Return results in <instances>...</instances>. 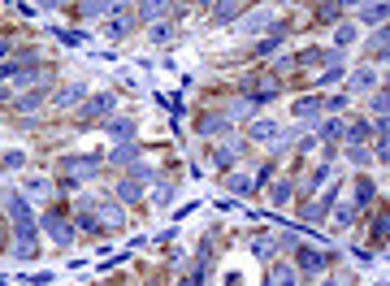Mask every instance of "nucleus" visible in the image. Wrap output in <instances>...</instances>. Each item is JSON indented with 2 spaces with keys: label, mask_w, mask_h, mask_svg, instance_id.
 <instances>
[{
  "label": "nucleus",
  "mask_w": 390,
  "mask_h": 286,
  "mask_svg": "<svg viewBox=\"0 0 390 286\" xmlns=\"http://www.w3.org/2000/svg\"><path fill=\"white\" fill-rule=\"evenodd\" d=\"M0 204H5V217L13 221V252L22 256V260H35L39 256V217H35V208L26 204V195L22 191H5L0 195Z\"/></svg>",
  "instance_id": "nucleus-1"
},
{
  "label": "nucleus",
  "mask_w": 390,
  "mask_h": 286,
  "mask_svg": "<svg viewBox=\"0 0 390 286\" xmlns=\"http://www.w3.org/2000/svg\"><path fill=\"white\" fill-rule=\"evenodd\" d=\"M39 230H44L57 247H74V234H78V226L70 221V213H61V208H48V213L39 217Z\"/></svg>",
  "instance_id": "nucleus-2"
},
{
  "label": "nucleus",
  "mask_w": 390,
  "mask_h": 286,
  "mask_svg": "<svg viewBox=\"0 0 390 286\" xmlns=\"http://www.w3.org/2000/svg\"><path fill=\"white\" fill-rule=\"evenodd\" d=\"M57 165H61V174H65V187H78V182L96 178V169H100L96 156H61Z\"/></svg>",
  "instance_id": "nucleus-3"
},
{
  "label": "nucleus",
  "mask_w": 390,
  "mask_h": 286,
  "mask_svg": "<svg viewBox=\"0 0 390 286\" xmlns=\"http://www.w3.org/2000/svg\"><path fill=\"white\" fill-rule=\"evenodd\" d=\"M113 109H117V96L113 91H96V96H87L83 104H78V117L83 122H104Z\"/></svg>",
  "instance_id": "nucleus-4"
},
{
  "label": "nucleus",
  "mask_w": 390,
  "mask_h": 286,
  "mask_svg": "<svg viewBox=\"0 0 390 286\" xmlns=\"http://www.w3.org/2000/svg\"><path fill=\"white\" fill-rule=\"evenodd\" d=\"M291 265L299 273H325L330 269V252H317V247H291Z\"/></svg>",
  "instance_id": "nucleus-5"
},
{
  "label": "nucleus",
  "mask_w": 390,
  "mask_h": 286,
  "mask_svg": "<svg viewBox=\"0 0 390 286\" xmlns=\"http://www.w3.org/2000/svg\"><path fill=\"white\" fill-rule=\"evenodd\" d=\"M256 282V265H247V260H226V269H221V286H252Z\"/></svg>",
  "instance_id": "nucleus-6"
},
{
  "label": "nucleus",
  "mask_w": 390,
  "mask_h": 286,
  "mask_svg": "<svg viewBox=\"0 0 390 286\" xmlns=\"http://www.w3.org/2000/svg\"><path fill=\"white\" fill-rule=\"evenodd\" d=\"M243 91H247L252 104H265V100H273V96L282 91V83H278V74H265V78H252V83H243Z\"/></svg>",
  "instance_id": "nucleus-7"
},
{
  "label": "nucleus",
  "mask_w": 390,
  "mask_h": 286,
  "mask_svg": "<svg viewBox=\"0 0 390 286\" xmlns=\"http://www.w3.org/2000/svg\"><path fill=\"white\" fill-rule=\"evenodd\" d=\"M247 139H252V143H278V139H282V126L269 122V117H252V122H247Z\"/></svg>",
  "instance_id": "nucleus-8"
},
{
  "label": "nucleus",
  "mask_w": 390,
  "mask_h": 286,
  "mask_svg": "<svg viewBox=\"0 0 390 286\" xmlns=\"http://www.w3.org/2000/svg\"><path fill=\"white\" fill-rule=\"evenodd\" d=\"M260 31H278V22L269 9H252L243 22H239V35H260Z\"/></svg>",
  "instance_id": "nucleus-9"
},
{
  "label": "nucleus",
  "mask_w": 390,
  "mask_h": 286,
  "mask_svg": "<svg viewBox=\"0 0 390 286\" xmlns=\"http://www.w3.org/2000/svg\"><path fill=\"white\" fill-rule=\"evenodd\" d=\"M321 109H325L321 96H299L291 113H295V122H308V126H312V122H321Z\"/></svg>",
  "instance_id": "nucleus-10"
},
{
  "label": "nucleus",
  "mask_w": 390,
  "mask_h": 286,
  "mask_svg": "<svg viewBox=\"0 0 390 286\" xmlns=\"http://www.w3.org/2000/svg\"><path fill=\"white\" fill-rule=\"evenodd\" d=\"M377 83H382V74H377L373 65H360V70H351V78H347V87H351V91H364V96L377 91Z\"/></svg>",
  "instance_id": "nucleus-11"
},
{
  "label": "nucleus",
  "mask_w": 390,
  "mask_h": 286,
  "mask_svg": "<svg viewBox=\"0 0 390 286\" xmlns=\"http://www.w3.org/2000/svg\"><path fill=\"white\" fill-rule=\"evenodd\" d=\"M83 100H87V83H70V87H61L57 96H52V109H78Z\"/></svg>",
  "instance_id": "nucleus-12"
},
{
  "label": "nucleus",
  "mask_w": 390,
  "mask_h": 286,
  "mask_svg": "<svg viewBox=\"0 0 390 286\" xmlns=\"http://www.w3.org/2000/svg\"><path fill=\"white\" fill-rule=\"evenodd\" d=\"M113 195H117L122 204H135V200H143V178H135V174H126V178H117V187H113Z\"/></svg>",
  "instance_id": "nucleus-13"
},
{
  "label": "nucleus",
  "mask_w": 390,
  "mask_h": 286,
  "mask_svg": "<svg viewBox=\"0 0 390 286\" xmlns=\"http://www.w3.org/2000/svg\"><path fill=\"white\" fill-rule=\"evenodd\" d=\"M390 18V0H364L360 5V22L364 26H382Z\"/></svg>",
  "instance_id": "nucleus-14"
},
{
  "label": "nucleus",
  "mask_w": 390,
  "mask_h": 286,
  "mask_svg": "<svg viewBox=\"0 0 390 286\" xmlns=\"http://www.w3.org/2000/svg\"><path fill=\"white\" fill-rule=\"evenodd\" d=\"M44 104H48V87H31V91H22L13 100V109L18 113H35V109H44Z\"/></svg>",
  "instance_id": "nucleus-15"
},
{
  "label": "nucleus",
  "mask_w": 390,
  "mask_h": 286,
  "mask_svg": "<svg viewBox=\"0 0 390 286\" xmlns=\"http://www.w3.org/2000/svg\"><path fill=\"white\" fill-rule=\"evenodd\" d=\"M373 195H377V182H373L369 174H360V178H356V191H351V204H356V208H369Z\"/></svg>",
  "instance_id": "nucleus-16"
},
{
  "label": "nucleus",
  "mask_w": 390,
  "mask_h": 286,
  "mask_svg": "<svg viewBox=\"0 0 390 286\" xmlns=\"http://www.w3.org/2000/svg\"><path fill=\"white\" fill-rule=\"evenodd\" d=\"M343 78H347V65H343V61H334V65H325L317 78H312V87L325 91V87H334V83H343Z\"/></svg>",
  "instance_id": "nucleus-17"
},
{
  "label": "nucleus",
  "mask_w": 390,
  "mask_h": 286,
  "mask_svg": "<svg viewBox=\"0 0 390 286\" xmlns=\"http://www.w3.org/2000/svg\"><path fill=\"white\" fill-rule=\"evenodd\" d=\"M174 0H139V22H165Z\"/></svg>",
  "instance_id": "nucleus-18"
},
{
  "label": "nucleus",
  "mask_w": 390,
  "mask_h": 286,
  "mask_svg": "<svg viewBox=\"0 0 390 286\" xmlns=\"http://www.w3.org/2000/svg\"><path fill=\"white\" fill-rule=\"evenodd\" d=\"M325 178H330V165H317V169H312V174L304 178V187H299V204H304L308 195H317V191L325 187Z\"/></svg>",
  "instance_id": "nucleus-19"
},
{
  "label": "nucleus",
  "mask_w": 390,
  "mask_h": 286,
  "mask_svg": "<svg viewBox=\"0 0 390 286\" xmlns=\"http://www.w3.org/2000/svg\"><path fill=\"white\" fill-rule=\"evenodd\" d=\"M299 282V269L291 265V260H282V265L269 269V286H295Z\"/></svg>",
  "instance_id": "nucleus-20"
},
{
  "label": "nucleus",
  "mask_w": 390,
  "mask_h": 286,
  "mask_svg": "<svg viewBox=\"0 0 390 286\" xmlns=\"http://www.w3.org/2000/svg\"><path fill=\"white\" fill-rule=\"evenodd\" d=\"M356 39H360V26H356V22H338V26H334V48H338V52L351 48Z\"/></svg>",
  "instance_id": "nucleus-21"
},
{
  "label": "nucleus",
  "mask_w": 390,
  "mask_h": 286,
  "mask_svg": "<svg viewBox=\"0 0 390 286\" xmlns=\"http://www.w3.org/2000/svg\"><path fill=\"white\" fill-rule=\"evenodd\" d=\"M369 61H390V26H382V31L373 35V44H369Z\"/></svg>",
  "instance_id": "nucleus-22"
},
{
  "label": "nucleus",
  "mask_w": 390,
  "mask_h": 286,
  "mask_svg": "<svg viewBox=\"0 0 390 286\" xmlns=\"http://www.w3.org/2000/svg\"><path fill=\"white\" fill-rule=\"evenodd\" d=\"M364 139H373V122H369V117H356V122L347 126L343 143H364Z\"/></svg>",
  "instance_id": "nucleus-23"
},
{
  "label": "nucleus",
  "mask_w": 390,
  "mask_h": 286,
  "mask_svg": "<svg viewBox=\"0 0 390 286\" xmlns=\"http://www.w3.org/2000/svg\"><path fill=\"white\" fill-rule=\"evenodd\" d=\"M109 161H113V165H135V161H139V143H130V139L117 143V148L109 152Z\"/></svg>",
  "instance_id": "nucleus-24"
},
{
  "label": "nucleus",
  "mask_w": 390,
  "mask_h": 286,
  "mask_svg": "<svg viewBox=\"0 0 390 286\" xmlns=\"http://www.w3.org/2000/svg\"><path fill=\"white\" fill-rule=\"evenodd\" d=\"M226 126H230V117H226V113H204V117L195 122L200 135H217V130H226Z\"/></svg>",
  "instance_id": "nucleus-25"
},
{
  "label": "nucleus",
  "mask_w": 390,
  "mask_h": 286,
  "mask_svg": "<svg viewBox=\"0 0 390 286\" xmlns=\"http://www.w3.org/2000/svg\"><path fill=\"white\" fill-rule=\"evenodd\" d=\"M330 213H334V226H338V230H347V226H356V213H360V208L347 200V204H334Z\"/></svg>",
  "instance_id": "nucleus-26"
},
{
  "label": "nucleus",
  "mask_w": 390,
  "mask_h": 286,
  "mask_svg": "<svg viewBox=\"0 0 390 286\" xmlns=\"http://www.w3.org/2000/svg\"><path fill=\"white\" fill-rule=\"evenodd\" d=\"M239 9H243V0H217V9H213V22H217V26H226L230 18H239Z\"/></svg>",
  "instance_id": "nucleus-27"
},
{
  "label": "nucleus",
  "mask_w": 390,
  "mask_h": 286,
  "mask_svg": "<svg viewBox=\"0 0 390 286\" xmlns=\"http://www.w3.org/2000/svg\"><path fill=\"white\" fill-rule=\"evenodd\" d=\"M226 187H230L234 195H252V191H256V178H252V174H230Z\"/></svg>",
  "instance_id": "nucleus-28"
},
{
  "label": "nucleus",
  "mask_w": 390,
  "mask_h": 286,
  "mask_svg": "<svg viewBox=\"0 0 390 286\" xmlns=\"http://www.w3.org/2000/svg\"><path fill=\"white\" fill-rule=\"evenodd\" d=\"M343 135H347V126L338 122V117H325V122H321V139H330V148L343 143Z\"/></svg>",
  "instance_id": "nucleus-29"
},
{
  "label": "nucleus",
  "mask_w": 390,
  "mask_h": 286,
  "mask_svg": "<svg viewBox=\"0 0 390 286\" xmlns=\"http://www.w3.org/2000/svg\"><path fill=\"white\" fill-rule=\"evenodd\" d=\"M369 234H373V239H377V243H390V208H386V213H377V217H373V226H369Z\"/></svg>",
  "instance_id": "nucleus-30"
},
{
  "label": "nucleus",
  "mask_w": 390,
  "mask_h": 286,
  "mask_svg": "<svg viewBox=\"0 0 390 286\" xmlns=\"http://www.w3.org/2000/svg\"><path fill=\"white\" fill-rule=\"evenodd\" d=\"M109 135L113 139H135V122L130 117H109Z\"/></svg>",
  "instance_id": "nucleus-31"
},
{
  "label": "nucleus",
  "mask_w": 390,
  "mask_h": 286,
  "mask_svg": "<svg viewBox=\"0 0 390 286\" xmlns=\"http://www.w3.org/2000/svg\"><path fill=\"white\" fill-rule=\"evenodd\" d=\"M295 200V182L291 178H278L273 182V204H291Z\"/></svg>",
  "instance_id": "nucleus-32"
},
{
  "label": "nucleus",
  "mask_w": 390,
  "mask_h": 286,
  "mask_svg": "<svg viewBox=\"0 0 390 286\" xmlns=\"http://www.w3.org/2000/svg\"><path fill=\"white\" fill-rule=\"evenodd\" d=\"M26 165V152H0V174H13V169H22Z\"/></svg>",
  "instance_id": "nucleus-33"
},
{
  "label": "nucleus",
  "mask_w": 390,
  "mask_h": 286,
  "mask_svg": "<svg viewBox=\"0 0 390 286\" xmlns=\"http://www.w3.org/2000/svg\"><path fill=\"white\" fill-rule=\"evenodd\" d=\"M369 113H377V117L390 113V87L386 91H369Z\"/></svg>",
  "instance_id": "nucleus-34"
},
{
  "label": "nucleus",
  "mask_w": 390,
  "mask_h": 286,
  "mask_svg": "<svg viewBox=\"0 0 390 286\" xmlns=\"http://www.w3.org/2000/svg\"><path fill=\"white\" fill-rule=\"evenodd\" d=\"M256 109H260V104H252V100H234L230 109H221V113H226V117H252Z\"/></svg>",
  "instance_id": "nucleus-35"
},
{
  "label": "nucleus",
  "mask_w": 390,
  "mask_h": 286,
  "mask_svg": "<svg viewBox=\"0 0 390 286\" xmlns=\"http://www.w3.org/2000/svg\"><path fill=\"white\" fill-rule=\"evenodd\" d=\"M148 39H152V44H169V39H174V26H169V22H152Z\"/></svg>",
  "instance_id": "nucleus-36"
},
{
  "label": "nucleus",
  "mask_w": 390,
  "mask_h": 286,
  "mask_svg": "<svg viewBox=\"0 0 390 286\" xmlns=\"http://www.w3.org/2000/svg\"><path fill=\"white\" fill-rule=\"evenodd\" d=\"M152 200H156V204L165 208V204L174 200V182H161V178H156V187H152Z\"/></svg>",
  "instance_id": "nucleus-37"
},
{
  "label": "nucleus",
  "mask_w": 390,
  "mask_h": 286,
  "mask_svg": "<svg viewBox=\"0 0 390 286\" xmlns=\"http://www.w3.org/2000/svg\"><path fill=\"white\" fill-rule=\"evenodd\" d=\"M213 161H217L221 169H234V161H239V148H217V152H213Z\"/></svg>",
  "instance_id": "nucleus-38"
},
{
  "label": "nucleus",
  "mask_w": 390,
  "mask_h": 286,
  "mask_svg": "<svg viewBox=\"0 0 390 286\" xmlns=\"http://www.w3.org/2000/svg\"><path fill=\"white\" fill-rule=\"evenodd\" d=\"M347 156H351V165H369L373 161V152L364 148V143H347Z\"/></svg>",
  "instance_id": "nucleus-39"
},
{
  "label": "nucleus",
  "mask_w": 390,
  "mask_h": 286,
  "mask_svg": "<svg viewBox=\"0 0 390 286\" xmlns=\"http://www.w3.org/2000/svg\"><path fill=\"white\" fill-rule=\"evenodd\" d=\"M104 221H109V226L126 221V213H122V200H109V204H104Z\"/></svg>",
  "instance_id": "nucleus-40"
},
{
  "label": "nucleus",
  "mask_w": 390,
  "mask_h": 286,
  "mask_svg": "<svg viewBox=\"0 0 390 286\" xmlns=\"http://www.w3.org/2000/svg\"><path fill=\"white\" fill-rule=\"evenodd\" d=\"M338 13H343V5H338V0H325V5L317 9V18H321V22H338Z\"/></svg>",
  "instance_id": "nucleus-41"
},
{
  "label": "nucleus",
  "mask_w": 390,
  "mask_h": 286,
  "mask_svg": "<svg viewBox=\"0 0 390 286\" xmlns=\"http://www.w3.org/2000/svg\"><path fill=\"white\" fill-rule=\"evenodd\" d=\"M122 35H130V18H113L109 22V39H122Z\"/></svg>",
  "instance_id": "nucleus-42"
},
{
  "label": "nucleus",
  "mask_w": 390,
  "mask_h": 286,
  "mask_svg": "<svg viewBox=\"0 0 390 286\" xmlns=\"http://www.w3.org/2000/svg\"><path fill=\"white\" fill-rule=\"evenodd\" d=\"M325 109H330V117H338V113L347 109V91H343V96H330V100H325Z\"/></svg>",
  "instance_id": "nucleus-43"
},
{
  "label": "nucleus",
  "mask_w": 390,
  "mask_h": 286,
  "mask_svg": "<svg viewBox=\"0 0 390 286\" xmlns=\"http://www.w3.org/2000/svg\"><path fill=\"white\" fill-rule=\"evenodd\" d=\"M26 191H31V195H48V178H26Z\"/></svg>",
  "instance_id": "nucleus-44"
},
{
  "label": "nucleus",
  "mask_w": 390,
  "mask_h": 286,
  "mask_svg": "<svg viewBox=\"0 0 390 286\" xmlns=\"http://www.w3.org/2000/svg\"><path fill=\"white\" fill-rule=\"evenodd\" d=\"M204 282V269L195 265V273H187V278H178V286H200Z\"/></svg>",
  "instance_id": "nucleus-45"
},
{
  "label": "nucleus",
  "mask_w": 390,
  "mask_h": 286,
  "mask_svg": "<svg viewBox=\"0 0 390 286\" xmlns=\"http://www.w3.org/2000/svg\"><path fill=\"white\" fill-rule=\"evenodd\" d=\"M373 135H382V139H386V135H390V113H386V117H377V122H373Z\"/></svg>",
  "instance_id": "nucleus-46"
},
{
  "label": "nucleus",
  "mask_w": 390,
  "mask_h": 286,
  "mask_svg": "<svg viewBox=\"0 0 390 286\" xmlns=\"http://www.w3.org/2000/svg\"><path fill=\"white\" fill-rule=\"evenodd\" d=\"M57 39H61V44H70V48H74V44H83V35H78V31H57Z\"/></svg>",
  "instance_id": "nucleus-47"
},
{
  "label": "nucleus",
  "mask_w": 390,
  "mask_h": 286,
  "mask_svg": "<svg viewBox=\"0 0 390 286\" xmlns=\"http://www.w3.org/2000/svg\"><path fill=\"white\" fill-rule=\"evenodd\" d=\"M61 5H70V0H44V9H61Z\"/></svg>",
  "instance_id": "nucleus-48"
},
{
  "label": "nucleus",
  "mask_w": 390,
  "mask_h": 286,
  "mask_svg": "<svg viewBox=\"0 0 390 286\" xmlns=\"http://www.w3.org/2000/svg\"><path fill=\"white\" fill-rule=\"evenodd\" d=\"M9 52H13L9 44H0V65H5V61H9Z\"/></svg>",
  "instance_id": "nucleus-49"
},
{
  "label": "nucleus",
  "mask_w": 390,
  "mask_h": 286,
  "mask_svg": "<svg viewBox=\"0 0 390 286\" xmlns=\"http://www.w3.org/2000/svg\"><path fill=\"white\" fill-rule=\"evenodd\" d=\"M5 100H9V91H5V83H0V104H5Z\"/></svg>",
  "instance_id": "nucleus-50"
},
{
  "label": "nucleus",
  "mask_w": 390,
  "mask_h": 286,
  "mask_svg": "<svg viewBox=\"0 0 390 286\" xmlns=\"http://www.w3.org/2000/svg\"><path fill=\"white\" fill-rule=\"evenodd\" d=\"M338 5H364V0H338Z\"/></svg>",
  "instance_id": "nucleus-51"
},
{
  "label": "nucleus",
  "mask_w": 390,
  "mask_h": 286,
  "mask_svg": "<svg viewBox=\"0 0 390 286\" xmlns=\"http://www.w3.org/2000/svg\"><path fill=\"white\" fill-rule=\"evenodd\" d=\"M200 5H217V0H200Z\"/></svg>",
  "instance_id": "nucleus-52"
},
{
  "label": "nucleus",
  "mask_w": 390,
  "mask_h": 286,
  "mask_svg": "<svg viewBox=\"0 0 390 286\" xmlns=\"http://www.w3.org/2000/svg\"><path fill=\"white\" fill-rule=\"evenodd\" d=\"M386 87H390V70H386Z\"/></svg>",
  "instance_id": "nucleus-53"
},
{
  "label": "nucleus",
  "mask_w": 390,
  "mask_h": 286,
  "mask_svg": "<svg viewBox=\"0 0 390 286\" xmlns=\"http://www.w3.org/2000/svg\"><path fill=\"white\" fill-rule=\"evenodd\" d=\"M325 286H338V282H325Z\"/></svg>",
  "instance_id": "nucleus-54"
}]
</instances>
